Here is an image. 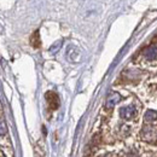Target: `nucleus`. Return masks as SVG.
Listing matches in <instances>:
<instances>
[{"label":"nucleus","mask_w":157,"mask_h":157,"mask_svg":"<svg viewBox=\"0 0 157 157\" xmlns=\"http://www.w3.org/2000/svg\"><path fill=\"white\" fill-rule=\"evenodd\" d=\"M136 115H137V109L134 105H127L120 109V116L123 120H132Z\"/></svg>","instance_id":"nucleus-1"},{"label":"nucleus","mask_w":157,"mask_h":157,"mask_svg":"<svg viewBox=\"0 0 157 157\" xmlns=\"http://www.w3.org/2000/svg\"><path fill=\"white\" fill-rule=\"evenodd\" d=\"M32 44L34 47H39L40 46V40H39V32H35L34 35L32 36Z\"/></svg>","instance_id":"nucleus-8"},{"label":"nucleus","mask_w":157,"mask_h":157,"mask_svg":"<svg viewBox=\"0 0 157 157\" xmlns=\"http://www.w3.org/2000/svg\"><path fill=\"white\" fill-rule=\"evenodd\" d=\"M144 120L146 122H152V121H156L157 120V113L155 110H147L144 115Z\"/></svg>","instance_id":"nucleus-6"},{"label":"nucleus","mask_w":157,"mask_h":157,"mask_svg":"<svg viewBox=\"0 0 157 157\" xmlns=\"http://www.w3.org/2000/svg\"><path fill=\"white\" fill-rule=\"evenodd\" d=\"M141 138L145 141H152L155 138V128L151 126H145L141 131Z\"/></svg>","instance_id":"nucleus-3"},{"label":"nucleus","mask_w":157,"mask_h":157,"mask_svg":"<svg viewBox=\"0 0 157 157\" xmlns=\"http://www.w3.org/2000/svg\"><path fill=\"white\" fill-rule=\"evenodd\" d=\"M144 57L147 60H154L157 57V47L155 45H151L144 50Z\"/></svg>","instance_id":"nucleus-5"},{"label":"nucleus","mask_w":157,"mask_h":157,"mask_svg":"<svg viewBox=\"0 0 157 157\" xmlns=\"http://www.w3.org/2000/svg\"><path fill=\"white\" fill-rule=\"evenodd\" d=\"M120 100H121V96L118 94L117 92H111V93L108 96V98H106L105 108H106V109H113Z\"/></svg>","instance_id":"nucleus-2"},{"label":"nucleus","mask_w":157,"mask_h":157,"mask_svg":"<svg viewBox=\"0 0 157 157\" xmlns=\"http://www.w3.org/2000/svg\"><path fill=\"white\" fill-rule=\"evenodd\" d=\"M6 124H5V122L2 121V120H0V136H4L5 133H6Z\"/></svg>","instance_id":"nucleus-9"},{"label":"nucleus","mask_w":157,"mask_h":157,"mask_svg":"<svg viewBox=\"0 0 157 157\" xmlns=\"http://www.w3.org/2000/svg\"><path fill=\"white\" fill-rule=\"evenodd\" d=\"M46 99H47V103L50 105V108L52 110L57 109L59 105V100H58V96L55 93V92H47L46 94Z\"/></svg>","instance_id":"nucleus-4"},{"label":"nucleus","mask_w":157,"mask_h":157,"mask_svg":"<svg viewBox=\"0 0 157 157\" xmlns=\"http://www.w3.org/2000/svg\"><path fill=\"white\" fill-rule=\"evenodd\" d=\"M60 47H62V41L59 40V41L55 42V44H53V45L50 47V52H51V53H57Z\"/></svg>","instance_id":"nucleus-7"},{"label":"nucleus","mask_w":157,"mask_h":157,"mask_svg":"<svg viewBox=\"0 0 157 157\" xmlns=\"http://www.w3.org/2000/svg\"><path fill=\"white\" fill-rule=\"evenodd\" d=\"M0 157H5L4 155H2V152H1V151H0Z\"/></svg>","instance_id":"nucleus-10"}]
</instances>
